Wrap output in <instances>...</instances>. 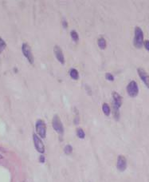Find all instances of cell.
I'll return each mask as SVG.
<instances>
[{"mask_svg": "<svg viewBox=\"0 0 149 182\" xmlns=\"http://www.w3.org/2000/svg\"><path fill=\"white\" fill-rule=\"evenodd\" d=\"M137 72H138V75H139L140 77L141 78L144 84L146 85L148 88H149V75L144 70L143 68H138L137 69Z\"/></svg>", "mask_w": 149, "mask_h": 182, "instance_id": "cell-9", "label": "cell"}, {"mask_svg": "<svg viewBox=\"0 0 149 182\" xmlns=\"http://www.w3.org/2000/svg\"><path fill=\"white\" fill-rule=\"evenodd\" d=\"M105 77H106V79L108 80V81H113L114 80V77H113V75H112V74H110V73H107L105 75Z\"/></svg>", "mask_w": 149, "mask_h": 182, "instance_id": "cell-18", "label": "cell"}, {"mask_svg": "<svg viewBox=\"0 0 149 182\" xmlns=\"http://www.w3.org/2000/svg\"><path fill=\"white\" fill-rule=\"evenodd\" d=\"M54 52L55 56H56L57 59L62 64H64L65 63V58L64 54H63V52H62V49L60 48L58 46H55L54 47Z\"/></svg>", "mask_w": 149, "mask_h": 182, "instance_id": "cell-10", "label": "cell"}, {"mask_svg": "<svg viewBox=\"0 0 149 182\" xmlns=\"http://www.w3.org/2000/svg\"><path fill=\"white\" fill-rule=\"evenodd\" d=\"M70 35L72 37V39L73 41L78 42V40H79V35H78V34H77V31H71V33H70Z\"/></svg>", "mask_w": 149, "mask_h": 182, "instance_id": "cell-15", "label": "cell"}, {"mask_svg": "<svg viewBox=\"0 0 149 182\" xmlns=\"http://www.w3.org/2000/svg\"><path fill=\"white\" fill-rule=\"evenodd\" d=\"M77 137H79V138L83 139V138H85V132H84V130H83L82 129L78 128L77 129Z\"/></svg>", "mask_w": 149, "mask_h": 182, "instance_id": "cell-14", "label": "cell"}, {"mask_svg": "<svg viewBox=\"0 0 149 182\" xmlns=\"http://www.w3.org/2000/svg\"><path fill=\"white\" fill-rule=\"evenodd\" d=\"M63 26H64L65 27H66L67 26V23L65 21H63Z\"/></svg>", "mask_w": 149, "mask_h": 182, "instance_id": "cell-21", "label": "cell"}, {"mask_svg": "<svg viewBox=\"0 0 149 182\" xmlns=\"http://www.w3.org/2000/svg\"><path fill=\"white\" fill-rule=\"evenodd\" d=\"M64 152L65 153L69 155V154H71L73 152V147L70 145H66L64 148Z\"/></svg>", "mask_w": 149, "mask_h": 182, "instance_id": "cell-16", "label": "cell"}, {"mask_svg": "<svg viewBox=\"0 0 149 182\" xmlns=\"http://www.w3.org/2000/svg\"><path fill=\"white\" fill-rule=\"evenodd\" d=\"M102 110L103 112H104V113H105V115L108 116L110 114V108H109V106H108L107 103H104V104H103Z\"/></svg>", "mask_w": 149, "mask_h": 182, "instance_id": "cell-13", "label": "cell"}, {"mask_svg": "<svg viewBox=\"0 0 149 182\" xmlns=\"http://www.w3.org/2000/svg\"><path fill=\"white\" fill-rule=\"evenodd\" d=\"M22 50H23V54H24V56L28 59L29 62L33 64L34 62V58H33L31 46H29L27 43H23L22 46Z\"/></svg>", "mask_w": 149, "mask_h": 182, "instance_id": "cell-6", "label": "cell"}, {"mask_svg": "<svg viewBox=\"0 0 149 182\" xmlns=\"http://www.w3.org/2000/svg\"><path fill=\"white\" fill-rule=\"evenodd\" d=\"M97 43H98V46L100 47V49H105L106 47V41L105 39H104V38H102V37H100V39H98L97 41Z\"/></svg>", "mask_w": 149, "mask_h": 182, "instance_id": "cell-11", "label": "cell"}, {"mask_svg": "<svg viewBox=\"0 0 149 182\" xmlns=\"http://www.w3.org/2000/svg\"><path fill=\"white\" fill-rule=\"evenodd\" d=\"M35 128H36L37 133L41 138H45L47 137V126L43 120L39 119L37 121Z\"/></svg>", "mask_w": 149, "mask_h": 182, "instance_id": "cell-4", "label": "cell"}, {"mask_svg": "<svg viewBox=\"0 0 149 182\" xmlns=\"http://www.w3.org/2000/svg\"><path fill=\"white\" fill-rule=\"evenodd\" d=\"M116 167H117L119 171H121V172H124L127 169V160L123 155H120L117 157Z\"/></svg>", "mask_w": 149, "mask_h": 182, "instance_id": "cell-8", "label": "cell"}, {"mask_svg": "<svg viewBox=\"0 0 149 182\" xmlns=\"http://www.w3.org/2000/svg\"><path fill=\"white\" fill-rule=\"evenodd\" d=\"M113 113H114V117L116 120H118L120 118V112H119V109L122 105L123 102V98L121 97V95L119 94L118 93L113 92Z\"/></svg>", "mask_w": 149, "mask_h": 182, "instance_id": "cell-1", "label": "cell"}, {"mask_svg": "<svg viewBox=\"0 0 149 182\" xmlns=\"http://www.w3.org/2000/svg\"><path fill=\"white\" fill-rule=\"evenodd\" d=\"M6 46H7L6 42L0 37V54L4 50V49L6 48Z\"/></svg>", "mask_w": 149, "mask_h": 182, "instance_id": "cell-17", "label": "cell"}, {"mask_svg": "<svg viewBox=\"0 0 149 182\" xmlns=\"http://www.w3.org/2000/svg\"><path fill=\"white\" fill-rule=\"evenodd\" d=\"M52 126L53 128L57 133L60 134V135H63L64 133V127L62 125L61 119H60L59 116L57 114H55L53 118V121H52Z\"/></svg>", "mask_w": 149, "mask_h": 182, "instance_id": "cell-3", "label": "cell"}, {"mask_svg": "<svg viewBox=\"0 0 149 182\" xmlns=\"http://www.w3.org/2000/svg\"><path fill=\"white\" fill-rule=\"evenodd\" d=\"M0 158H3V156H1V155H0Z\"/></svg>", "mask_w": 149, "mask_h": 182, "instance_id": "cell-22", "label": "cell"}, {"mask_svg": "<svg viewBox=\"0 0 149 182\" xmlns=\"http://www.w3.org/2000/svg\"><path fill=\"white\" fill-rule=\"evenodd\" d=\"M144 46L146 48L147 50L149 51V40H146L145 42H144Z\"/></svg>", "mask_w": 149, "mask_h": 182, "instance_id": "cell-19", "label": "cell"}, {"mask_svg": "<svg viewBox=\"0 0 149 182\" xmlns=\"http://www.w3.org/2000/svg\"><path fill=\"white\" fill-rule=\"evenodd\" d=\"M33 143H34V146H35V149H37V151L39 152L40 153H44V152H45V145H44L43 142L41 140V138L37 134H33Z\"/></svg>", "mask_w": 149, "mask_h": 182, "instance_id": "cell-7", "label": "cell"}, {"mask_svg": "<svg viewBox=\"0 0 149 182\" xmlns=\"http://www.w3.org/2000/svg\"><path fill=\"white\" fill-rule=\"evenodd\" d=\"M70 77H72L73 79L77 80L79 78V74H78V71H77L76 69H72L70 70Z\"/></svg>", "mask_w": 149, "mask_h": 182, "instance_id": "cell-12", "label": "cell"}, {"mask_svg": "<svg viewBox=\"0 0 149 182\" xmlns=\"http://www.w3.org/2000/svg\"><path fill=\"white\" fill-rule=\"evenodd\" d=\"M39 162H41V163H44V162H45V156H40V157H39Z\"/></svg>", "mask_w": 149, "mask_h": 182, "instance_id": "cell-20", "label": "cell"}, {"mask_svg": "<svg viewBox=\"0 0 149 182\" xmlns=\"http://www.w3.org/2000/svg\"><path fill=\"white\" fill-rule=\"evenodd\" d=\"M126 89H127V92H128L129 95L132 98H135L139 94V87H138V85H137L136 82H135V81H131L129 82Z\"/></svg>", "mask_w": 149, "mask_h": 182, "instance_id": "cell-5", "label": "cell"}, {"mask_svg": "<svg viewBox=\"0 0 149 182\" xmlns=\"http://www.w3.org/2000/svg\"><path fill=\"white\" fill-rule=\"evenodd\" d=\"M134 46L136 48H141L144 46V33L142 29L139 26H136L135 28V37L133 41Z\"/></svg>", "mask_w": 149, "mask_h": 182, "instance_id": "cell-2", "label": "cell"}]
</instances>
